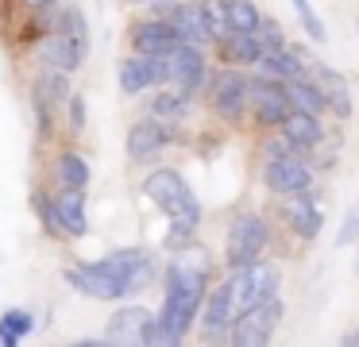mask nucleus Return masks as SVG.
Wrapping results in <instances>:
<instances>
[{
    "instance_id": "obj_9",
    "label": "nucleus",
    "mask_w": 359,
    "mask_h": 347,
    "mask_svg": "<svg viewBox=\"0 0 359 347\" xmlns=\"http://www.w3.org/2000/svg\"><path fill=\"white\" fill-rule=\"evenodd\" d=\"M158 81H170V66H166V54H140L120 62V89L124 93H143Z\"/></svg>"
},
{
    "instance_id": "obj_17",
    "label": "nucleus",
    "mask_w": 359,
    "mask_h": 347,
    "mask_svg": "<svg viewBox=\"0 0 359 347\" xmlns=\"http://www.w3.org/2000/svg\"><path fill=\"white\" fill-rule=\"evenodd\" d=\"M66 100H70V77H66V69L50 66L39 77V85H35V104H39V128L43 131H47V112L50 108H62Z\"/></svg>"
},
{
    "instance_id": "obj_7",
    "label": "nucleus",
    "mask_w": 359,
    "mask_h": 347,
    "mask_svg": "<svg viewBox=\"0 0 359 347\" xmlns=\"http://www.w3.org/2000/svg\"><path fill=\"white\" fill-rule=\"evenodd\" d=\"M263 177L274 193H302L309 189L313 174H309V162L302 158L297 151H282V154H266V166H263Z\"/></svg>"
},
{
    "instance_id": "obj_31",
    "label": "nucleus",
    "mask_w": 359,
    "mask_h": 347,
    "mask_svg": "<svg viewBox=\"0 0 359 347\" xmlns=\"http://www.w3.org/2000/svg\"><path fill=\"white\" fill-rule=\"evenodd\" d=\"M355 231H359V208L355 212H348V220H344V228H340V236H336V243H351V239H355Z\"/></svg>"
},
{
    "instance_id": "obj_16",
    "label": "nucleus",
    "mask_w": 359,
    "mask_h": 347,
    "mask_svg": "<svg viewBox=\"0 0 359 347\" xmlns=\"http://www.w3.org/2000/svg\"><path fill=\"white\" fill-rule=\"evenodd\" d=\"M282 216H286V224L297 231V236L313 239L320 231V208L317 200L309 197V193H286V200H282Z\"/></svg>"
},
{
    "instance_id": "obj_32",
    "label": "nucleus",
    "mask_w": 359,
    "mask_h": 347,
    "mask_svg": "<svg viewBox=\"0 0 359 347\" xmlns=\"http://www.w3.org/2000/svg\"><path fill=\"white\" fill-rule=\"evenodd\" d=\"M66 104H70V123L81 131V128H86V100H81V97H70Z\"/></svg>"
},
{
    "instance_id": "obj_34",
    "label": "nucleus",
    "mask_w": 359,
    "mask_h": 347,
    "mask_svg": "<svg viewBox=\"0 0 359 347\" xmlns=\"http://www.w3.org/2000/svg\"><path fill=\"white\" fill-rule=\"evenodd\" d=\"M27 4H35V8H47V4H55V0H27Z\"/></svg>"
},
{
    "instance_id": "obj_12",
    "label": "nucleus",
    "mask_w": 359,
    "mask_h": 347,
    "mask_svg": "<svg viewBox=\"0 0 359 347\" xmlns=\"http://www.w3.org/2000/svg\"><path fill=\"white\" fill-rule=\"evenodd\" d=\"M248 77L240 74V69H224V74H217V85H212V108H217L224 120H240L243 108H248Z\"/></svg>"
},
{
    "instance_id": "obj_5",
    "label": "nucleus",
    "mask_w": 359,
    "mask_h": 347,
    "mask_svg": "<svg viewBox=\"0 0 359 347\" xmlns=\"http://www.w3.org/2000/svg\"><path fill=\"white\" fill-rule=\"evenodd\" d=\"M232 293H236V305L251 308V305H263V301H271L274 293H278V270L271 266V262H248V266H240L232 274Z\"/></svg>"
},
{
    "instance_id": "obj_26",
    "label": "nucleus",
    "mask_w": 359,
    "mask_h": 347,
    "mask_svg": "<svg viewBox=\"0 0 359 347\" xmlns=\"http://www.w3.org/2000/svg\"><path fill=\"white\" fill-rule=\"evenodd\" d=\"M186 108H189V93L174 89V93H158L155 104H151V116H155V120H182Z\"/></svg>"
},
{
    "instance_id": "obj_19",
    "label": "nucleus",
    "mask_w": 359,
    "mask_h": 347,
    "mask_svg": "<svg viewBox=\"0 0 359 347\" xmlns=\"http://www.w3.org/2000/svg\"><path fill=\"white\" fill-rule=\"evenodd\" d=\"M170 23H174V31L182 35V43L197 46V50H201V46L212 39L209 20H205V8L201 4H178V8H170Z\"/></svg>"
},
{
    "instance_id": "obj_29",
    "label": "nucleus",
    "mask_w": 359,
    "mask_h": 347,
    "mask_svg": "<svg viewBox=\"0 0 359 347\" xmlns=\"http://www.w3.org/2000/svg\"><path fill=\"white\" fill-rule=\"evenodd\" d=\"M201 8H205V20H209L212 39H228V35H232V27H228V4H224V0H201Z\"/></svg>"
},
{
    "instance_id": "obj_11",
    "label": "nucleus",
    "mask_w": 359,
    "mask_h": 347,
    "mask_svg": "<svg viewBox=\"0 0 359 347\" xmlns=\"http://www.w3.org/2000/svg\"><path fill=\"white\" fill-rule=\"evenodd\" d=\"M248 108H255L259 123H282L286 120V112L294 104H290L286 89H282V81H274V77H263V81H251L248 85Z\"/></svg>"
},
{
    "instance_id": "obj_25",
    "label": "nucleus",
    "mask_w": 359,
    "mask_h": 347,
    "mask_svg": "<svg viewBox=\"0 0 359 347\" xmlns=\"http://www.w3.org/2000/svg\"><path fill=\"white\" fill-rule=\"evenodd\" d=\"M32 328H35V316L24 313V308H12V313L0 316V343L16 347L20 336H32Z\"/></svg>"
},
{
    "instance_id": "obj_21",
    "label": "nucleus",
    "mask_w": 359,
    "mask_h": 347,
    "mask_svg": "<svg viewBox=\"0 0 359 347\" xmlns=\"http://www.w3.org/2000/svg\"><path fill=\"white\" fill-rule=\"evenodd\" d=\"M55 212H58V220H62V231L66 236H86V197H81V189H62L55 197Z\"/></svg>"
},
{
    "instance_id": "obj_10",
    "label": "nucleus",
    "mask_w": 359,
    "mask_h": 347,
    "mask_svg": "<svg viewBox=\"0 0 359 347\" xmlns=\"http://www.w3.org/2000/svg\"><path fill=\"white\" fill-rule=\"evenodd\" d=\"M236 316H240V305H236V293H232V278L228 282H220L217 290L209 293V301H205V336L209 339H228L232 336V324Z\"/></svg>"
},
{
    "instance_id": "obj_18",
    "label": "nucleus",
    "mask_w": 359,
    "mask_h": 347,
    "mask_svg": "<svg viewBox=\"0 0 359 347\" xmlns=\"http://www.w3.org/2000/svg\"><path fill=\"white\" fill-rule=\"evenodd\" d=\"M166 147V128H163V120H140L132 131H128V158L132 162H147V158H155L158 151Z\"/></svg>"
},
{
    "instance_id": "obj_22",
    "label": "nucleus",
    "mask_w": 359,
    "mask_h": 347,
    "mask_svg": "<svg viewBox=\"0 0 359 347\" xmlns=\"http://www.w3.org/2000/svg\"><path fill=\"white\" fill-rule=\"evenodd\" d=\"M313 74H317V85H320V93H325V104L332 108L340 120H348V116H351V97H348L344 77L336 74L332 66H313Z\"/></svg>"
},
{
    "instance_id": "obj_3",
    "label": "nucleus",
    "mask_w": 359,
    "mask_h": 347,
    "mask_svg": "<svg viewBox=\"0 0 359 347\" xmlns=\"http://www.w3.org/2000/svg\"><path fill=\"white\" fill-rule=\"evenodd\" d=\"M266 239H271V231H266V220L255 212H243L232 220V228H228V239H224V259L232 270L248 266V262H255L259 254H263Z\"/></svg>"
},
{
    "instance_id": "obj_30",
    "label": "nucleus",
    "mask_w": 359,
    "mask_h": 347,
    "mask_svg": "<svg viewBox=\"0 0 359 347\" xmlns=\"http://www.w3.org/2000/svg\"><path fill=\"white\" fill-rule=\"evenodd\" d=\"M35 208H39V216H43V224H47L50 236H66L62 220H58V212H55V200H50L47 193H35Z\"/></svg>"
},
{
    "instance_id": "obj_2",
    "label": "nucleus",
    "mask_w": 359,
    "mask_h": 347,
    "mask_svg": "<svg viewBox=\"0 0 359 347\" xmlns=\"http://www.w3.org/2000/svg\"><path fill=\"white\" fill-rule=\"evenodd\" d=\"M143 193H147L151 200H155L158 208H163L166 216H170L174 224V243H182V239H189V231L201 224V200L194 197V189L186 185V177L178 174V170H151L147 177H143Z\"/></svg>"
},
{
    "instance_id": "obj_13",
    "label": "nucleus",
    "mask_w": 359,
    "mask_h": 347,
    "mask_svg": "<svg viewBox=\"0 0 359 347\" xmlns=\"http://www.w3.org/2000/svg\"><path fill=\"white\" fill-rule=\"evenodd\" d=\"M151 324H155V316H151L147 308L128 305V308H120V313L109 320L104 339H109V343H147V339H151Z\"/></svg>"
},
{
    "instance_id": "obj_20",
    "label": "nucleus",
    "mask_w": 359,
    "mask_h": 347,
    "mask_svg": "<svg viewBox=\"0 0 359 347\" xmlns=\"http://www.w3.org/2000/svg\"><path fill=\"white\" fill-rule=\"evenodd\" d=\"M282 135L290 139L294 151H305V147H317L320 143V123L313 112H302V108H290L286 120H282Z\"/></svg>"
},
{
    "instance_id": "obj_33",
    "label": "nucleus",
    "mask_w": 359,
    "mask_h": 347,
    "mask_svg": "<svg viewBox=\"0 0 359 347\" xmlns=\"http://www.w3.org/2000/svg\"><path fill=\"white\" fill-rule=\"evenodd\" d=\"M344 343H351V347H359V332H348V336H344Z\"/></svg>"
},
{
    "instance_id": "obj_15",
    "label": "nucleus",
    "mask_w": 359,
    "mask_h": 347,
    "mask_svg": "<svg viewBox=\"0 0 359 347\" xmlns=\"http://www.w3.org/2000/svg\"><path fill=\"white\" fill-rule=\"evenodd\" d=\"M132 46L140 54H170L174 46H182V35L170 20H143L132 27Z\"/></svg>"
},
{
    "instance_id": "obj_23",
    "label": "nucleus",
    "mask_w": 359,
    "mask_h": 347,
    "mask_svg": "<svg viewBox=\"0 0 359 347\" xmlns=\"http://www.w3.org/2000/svg\"><path fill=\"white\" fill-rule=\"evenodd\" d=\"M282 89H286L290 104L302 108V112L320 116V112L328 108V104H325V93H320V85H317V81H309V77H302V74L286 77V81H282Z\"/></svg>"
},
{
    "instance_id": "obj_6",
    "label": "nucleus",
    "mask_w": 359,
    "mask_h": 347,
    "mask_svg": "<svg viewBox=\"0 0 359 347\" xmlns=\"http://www.w3.org/2000/svg\"><path fill=\"white\" fill-rule=\"evenodd\" d=\"M278 320H282V305H278V297H271V301H263V305L243 308V313L236 316L232 336H228V339L240 343V347H259V343H266V339L274 336Z\"/></svg>"
},
{
    "instance_id": "obj_24",
    "label": "nucleus",
    "mask_w": 359,
    "mask_h": 347,
    "mask_svg": "<svg viewBox=\"0 0 359 347\" xmlns=\"http://www.w3.org/2000/svg\"><path fill=\"white\" fill-rule=\"evenodd\" d=\"M55 182H58V189H86L89 185V162L74 151L58 154L55 158Z\"/></svg>"
},
{
    "instance_id": "obj_14",
    "label": "nucleus",
    "mask_w": 359,
    "mask_h": 347,
    "mask_svg": "<svg viewBox=\"0 0 359 347\" xmlns=\"http://www.w3.org/2000/svg\"><path fill=\"white\" fill-rule=\"evenodd\" d=\"M166 66H170L174 89L194 93V89H201V85H205V58H201L197 46H189V43L174 46V50L166 54Z\"/></svg>"
},
{
    "instance_id": "obj_1",
    "label": "nucleus",
    "mask_w": 359,
    "mask_h": 347,
    "mask_svg": "<svg viewBox=\"0 0 359 347\" xmlns=\"http://www.w3.org/2000/svg\"><path fill=\"white\" fill-rule=\"evenodd\" d=\"M205 251L194 259H178L166 270V297H163V313L151 324V339L147 343H182V336L189 332L197 308H201V293H205Z\"/></svg>"
},
{
    "instance_id": "obj_28",
    "label": "nucleus",
    "mask_w": 359,
    "mask_h": 347,
    "mask_svg": "<svg viewBox=\"0 0 359 347\" xmlns=\"http://www.w3.org/2000/svg\"><path fill=\"white\" fill-rule=\"evenodd\" d=\"M290 4H294L297 23L305 27V35H309L313 43H325V39H328V31H325V23L317 20V12H313V4H309V0H290Z\"/></svg>"
},
{
    "instance_id": "obj_27",
    "label": "nucleus",
    "mask_w": 359,
    "mask_h": 347,
    "mask_svg": "<svg viewBox=\"0 0 359 347\" xmlns=\"http://www.w3.org/2000/svg\"><path fill=\"white\" fill-rule=\"evenodd\" d=\"M224 4H228V27L232 31H259L263 15L251 0H224Z\"/></svg>"
},
{
    "instance_id": "obj_4",
    "label": "nucleus",
    "mask_w": 359,
    "mask_h": 347,
    "mask_svg": "<svg viewBox=\"0 0 359 347\" xmlns=\"http://www.w3.org/2000/svg\"><path fill=\"white\" fill-rule=\"evenodd\" d=\"M86 46H89V35H86V20H81L78 8H70V12L62 15V23H58V35L47 43V50H43V58L50 62V66L66 69L70 74L74 66H81L86 62Z\"/></svg>"
},
{
    "instance_id": "obj_8",
    "label": "nucleus",
    "mask_w": 359,
    "mask_h": 347,
    "mask_svg": "<svg viewBox=\"0 0 359 347\" xmlns=\"http://www.w3.org/2000/svg\"><path fill=\"white\" fill-rule=\"evenodd\" d=\"M101 266H104V274L120 285V293H124V297H128V293H135L140 285H147L151 282V270H155V266H151V254L147 251H135V247L101 259Z\"/></svg>"
}]
</instances>
